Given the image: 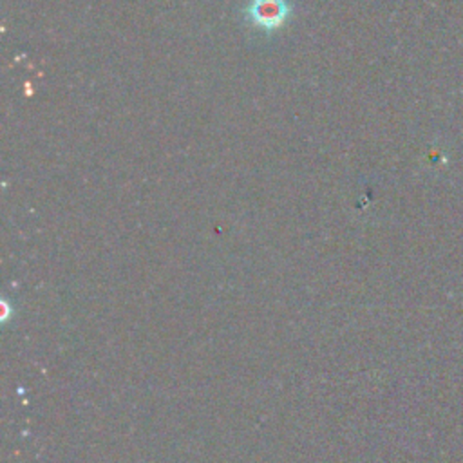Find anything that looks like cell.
I'll use <instances>...</instances> for the list:
<instances>
[{
  "label": "cell",
  "instance_id": "cell-1",
  "mask_svg": "<svg viewBox=\"0 0 463 463\" xmlns=\"http://www.w3.org/2000/svg\"><path fill=\"white\" fill-rule=\"evenodd\" d=\"M246 18L262 31H275L286 24L291 14L288 0H250L246 4Z\"/></svg>",
  "mask_w": 463,
  "mask_h": 463
}]
</instances>
